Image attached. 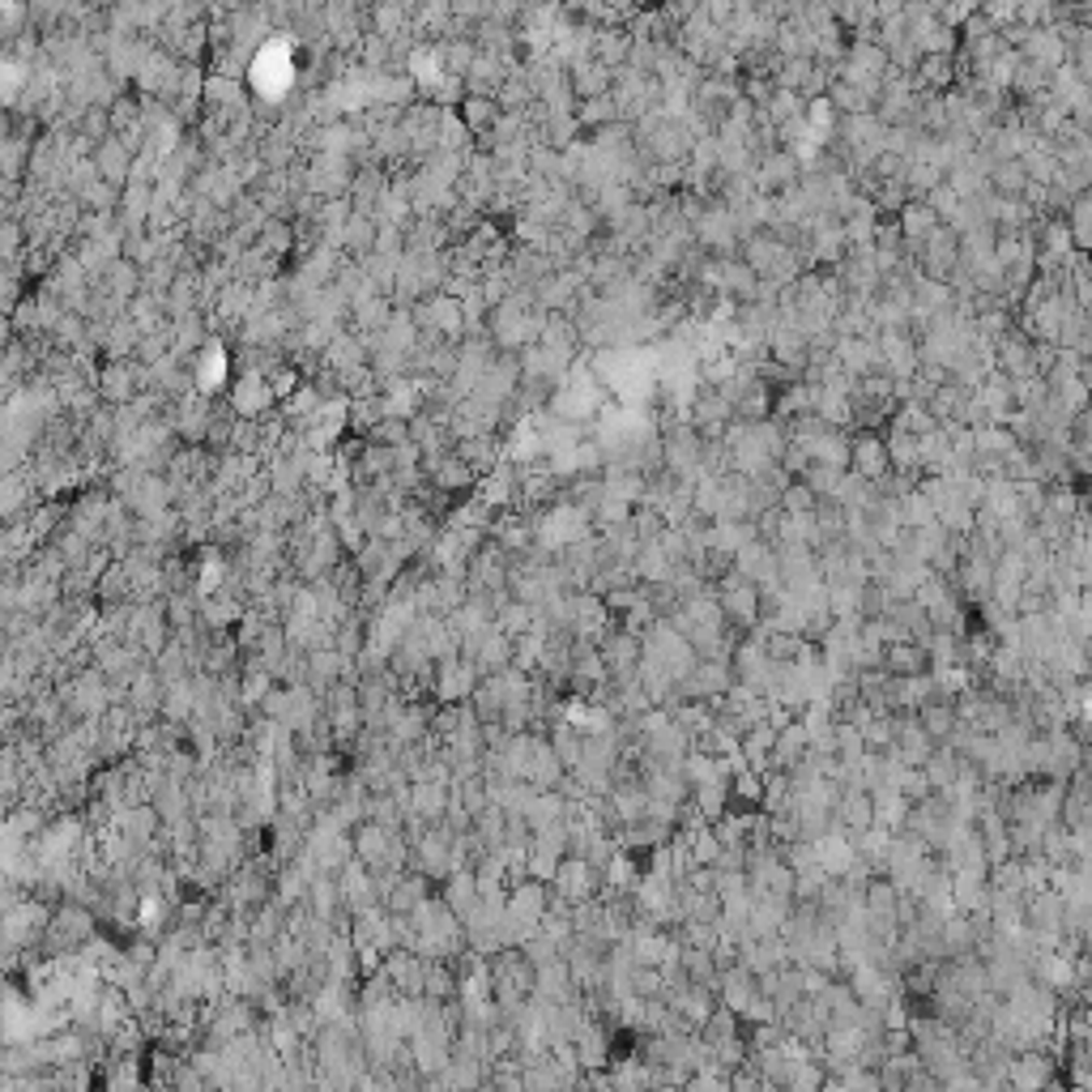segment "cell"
I'll list each match as a JSON object with an SVG mask.
<instances>
[{"instance_id": "6da1fadb", "label": "cell", "mask_w": 1092, "mask_h": 1092, "mask_svg": "<svg viewBox=\"0 0 1092 1092\" xmlns=\"http://www.w3.org/2000/svg\"><path fill=\"white\" fill-rule=\"evenodd\" d=\"M1059 1054L1054 1050H1041V1046H1029V1050H1011L1007 1063H1003V1089L1016 1092H1046L1059 1084Z\"/></svg>"}, {"instance_id": "7a4b0ae2", "label": "cell", "mask_w": 1092, "mask_h": 1092, "mask_svg": "<svg viewBox=\"0 0 1092 1092\" xmlns=\"http://www.w3.org/2000/svg\"><path fill=\"white\" fill-rule=\"evenodd\" d=\"M990 367L1003 371L1011 384H1024V380L1041 375L1037 364H1033V338L1020 325H1007L998 338H990Z\"/></svg>"}, {"instance_id": "3957f363", "label": "cell", "mask_w": 1092, "mask_h": 1092, "mask_svg": "<svg viewBox=\"0 0 1092 1092\" xmlns=\"http://www.w3.org/2000/svg\"><path fill=\"white\" fill-rule=\"evenodd\" d=\"M598 883H602V875H598L581 853H564L559 866H555V875H551V888H555L564 900H572V905L598 896Z\"/></svg>"}, {"instance_id": "277c9868", "label": "cell", "mask_w": 1092, "mask_h": 1092, "mask_svg": "<svg viewBox=\"0 0 1092 1092\" xmlns=\"http://www.w3.org/2000/svg\"><path fill=\"white\" fill-rule=\"evenodd\" d=\"M833 820L846 837H857L866 828H875V798L866 785H841L837 803H833Z\"/></svg>"}, {"instance_id": "5b68a950", "label": "cell", "mask_w": 1092, "mask_h": 1092, "mask_svg": "<svg viewBox=\"0 0 1092 1092\" xmlns=\"http://www.w3.org/2000/svg\"><path fill=\"white\" fill-rule=\"evenodd\" d=\"M850 474L875 483L883 479L892 466H888V444H883V431H850Z\"/></svg>"}, {"instance_id": "8992f818", "label": "cell", "mask_w": 1092, "mask_h": 1092, "mask_svg": "<svg viewBox=\"0 0 1092 1092\" xmlns=\"http://www.w3.org/2000/svg\"><path fill=\"white\" fill-rule=\"evenodd\" d=\"M879 670L892 675V679H918V675H931V653L922 640H888L883 644V657H879Z\"/></svg>"}, {"instance_id": "52a82bcc", "label": "cell", "mask_w": 1092, "mask_h": 1092, "mask_svg": "<svg viewBox=\"0 0 1092 1092\" xmlns=\"http://www.w3.org/2000/svg\"><path fill=\"white\" fill-rule=\"evenodd\" d=\"M568 90L577 103H590V99H607L614 90V69L594 60V56H581L568 65Z\"/></svg>"}, {"instance_id": "ba28073f", "label": "cell", "mask_w": 1092, "mask_h": 1092, "mask_svg": "<svg viewBox=\"0 0 1092 1092\" xmlns=\"http://www.w3.org/2000/svg\"><path fill=\"white\" fill-rule=\"evenodd\" d=\"M607 619H610L607 602H602L594 590H572V594H568L564 623L572 627V636H594V640H598V632L607 627Z\"/></svg>"}, {"instance_id": "9c48e42d", "label": "cell", "mask_w": 1092, "mask_h": 1092, "mask_svg": "<svg viewBox=\"0 0 1092 1092\" xmlns=\"http://www.w3.org/2000/svg\"><path fill=\"white\" fill-rule=\"evenodd\" d=\"M913 90H931V95H948L961 77L956 56H918V65L905 73Z\"/></svg>"}, {"instance_id": "30bf717a", "label": "cell", "mask_w": 1092, "mask_h": 1092, "mask_svg": "<svg viewBox=\"0 0 1092 1092\" xmlns=\"http://www.w3.org/2000/svg\"><path fill=\"white\" fill-rule=\"evenodd\" d=\"M564 764H559V755L551 751V742H547V734H534V742H529V760H525V785H534V790H559V781H564Z\"/></svg>"}, {"instance_id": "8fae6325", "label": "cell", "mask_w": 1092, "mask_h": 1092, "mask_svg": "<svg viewBox=\"0 0 1092 1092\" xmlns=\"http://www.w3.org/2000/svg\"><path fill=\"white\" fill-rule=\"evenodd\" d=\"M973 401V388L969 384H961V380H944V384H935L926 397H922V406L931 410V419L935 423H961L965 419V410H969Z\"/></svg>"}, {"instance_id": "7c38bea8", "label": "cell", "mask_w": 1092, "mask_h": 1092, "mask_svg": "<svg viewBox=\"0 0 1092 1092\" xmlns=\"http://www.w3.org/2000/svg\"><path fill=\"white\" fill-rule=\"evenodd\" d=\"M1020 56L1029 60V65H1041V69H1063L1067 65V43L1059 39V30L1054 26H1033L1029 34H1024V43H1020Z\"/></svg>"}, {"instance_id": "4fadbf2b", "label": "cell", "mask_w": 1092, "mask_h": 1092, "mask_svg": "<svg viewBox=\"0 0 1092 1092\" xmlns=\"http://www.w3.org/2000/svg\"><path fill=\"white\" fill-rule=\"evenodd\" d=\"M913 718H918V726L931 734V742H935V747L952 742V734L961 729V718H956L952 700H944V696H926V700L913 709Z\"/></svg>"}, {"instance_id": "5bb4252c", "label": "cell", "mask_w": 1092, "mask_h": 1092, "mask_svg": "<svg viewBox=\"0 0 1092 1092\" xmlns=\"http://www.w3.org/2000/svg\"><path fill=\"white\" fill-rule=\"evenodd\" d=\"M892 218H896V227H900V236H905V247H909V252H913L918 243L939 227V214L931 210V201H926V197H909V201H905Z\"/></svg>"}, {"instance_id": "9a60e30c", "label": "cell", "mask_w": 1092, "mask_h": 1092, "mask_svg": "<svg viewBox=\"0 0 1092 1092\" xmlns=\"http://www.w3.org/2000/svg\"><path fill=\"white\" fill-rule=\"evenodd\" d=\"M807 742H811V734L807 726L798 722V718H790L785 726L777 729V742H772V751H768V768H798L803 760H807Z\"/></svg>"}, {"instance_id": "2e32d148", "label": "cell", "mask_w": 1092, "mask_h": 1092, "mask_svg": "<svg viewBox=\"0 0 1092 1092\" xmlns=\"http://www.w3.org/2000/svg\"><path fill=\"white\" fill-rule=\"evenodd\" d=\"M1024 184H1029V171L1020 158H1003V162H990L985 171V193L1003 197V201H1020L1024 197Z\"/></svg>"}, {"instance_id": "e0dca14e", "label": "cell", "mask_w": 1092, "mask_h": 1092, "mask_svg": "<svg viewBox=\"0 0 1092 1092\" xmlns=\"http://www.w3.org/2000/svg\"><path fill=\"white\" fill-rule=\"evenodd\" d=\"M627 52H632V30L627 26H598L594 39H590V56L610 65V69L627 65Z\"/></svg>"}, {"instance_id": "ac0fdd59", "label": "cell", "mask_w": 1092, "mask_h": 1092, "mask_svg": "<svg viewBox=\"0 0 1092 1092\" xmlns=\"http://www.w3.org/2000/svg\"><path fill=\"white\" fill-rule=\"evenodd\" d=\"M824 103H828L837 116H862V112L875 108V95H866L862 86H853L846 77H833L828 90H824Z\"/></svg>"}, {"instance_id": "d6986e66", "label": "cell", "mask_w": 1092, "mask_h": 1092, "mask_svg": "<svg viewBox=\"0 0 1092 1092\" xmlns=\"http://www.w3.org/2000/svg\"><path fill=\"white\" fill-rule=\"evenodd\" d=\"M1063 227L1072 236V247L1076 252H1089L1092 247V193H1076L1063 210Z\"/></svg>"}, {"instance_id": "ffe728a7", "label": "cell", "mask_w": 1092, "mask_h": 1092, "mask_svg": "<svg viewBox=\"0 0 1092 1092\" xmlns=\"http://www.w3.org/2000/svg\"><path fill=\"white\" fill-rule=\"evenodd\" d=\"M896 896H900V883H896L888 870H875V875L862 883V909H866V913H892V909H896Z\"/></svg>"}, {"instance_id": "44dd1931", "label": "cell", "mask_w": 1092, "mask_h": 1092, "mask_svg": "<svg viewBox=\"0 0 1092 1092\" xmlns=\"http://www.w3.org/2000/svg\"><path fill=\"white\" fill-rule=\"evenodd\" d=\"M675 961H679V969L687 981H696V985H713L718 990V965H713V956L705 952V948H687V944H679L675 948Z\"/></svg>"}, {"instance_id": "7402d4cb", "label": "cell", "mask_w": 1092, "mask_h": 1092, "mask_svg": "<svg viewBox=\"0 0 1092 1092\" xmlns=\"http://www.w3.org/2000/svg\"><path fill=\"white\" fill-rule=\"evenodd\" d=\"M913 47H918V56H956V47H961V34L935 17V22H931L922 34H913Z\"/></svg>"}, {"instance_id": "603a6c76", "label": "cell", "mask_w": 1092, "mask_h": 1092, "mask_svg": "<svg viewBox=\"0 0 1092 1092\" xmlns=\"http://www.w3.org/2000/svg\"><path fill=\"white\" fill-rule=\"evenodd\" d=\"M944 180H948V167H939V162H931V158H909V167H905V188H909V197H926V193H935Z\"/></svg>"}, {"instance_id": "cb8c5ba5", "label": "cell", "mask_w": 1092, "mask_h": 1092, "mask_svg": "<svg viewBox=\"0 0 1092 1092\" xmlns=\"http://www.w3.org/2000/svg\"><path fill=\"white\" fill-rule=\"evenodd\" d=\"M862 751H875V755H883V751H892V738H896V713H870L862 726Z\"/></svg>"}, {"instance_id": "d4e9b609", "label": "cell", "mask_w": 1092, "mask_h": 1092, "mask_svg": "<svg viewBox=\"0 0 1092 1092\" xmlns=\"http://www.w3.org/2000/svg\"><path fill=\"white\" fill-rule=\"evenodd\" d=\"M764 112V120L772 124V128H781V124L798 120V116H807V103L794 95V90H772V99L760 108Z\"/></svg>"}, {"instance_id": "484cf974", "label": "cell", "mask_w": 1092, "mask_h": 1092, "mask_svg": "<svg viewBox=\"0 0 1092 1092\" xmlns=\"http://www.w3.org/2000/svg\"><path fill=\"white\" fill-rule=\"evenodd\" d=\"M816 504H820V495L803 483V479H790V483L781 486V495H777V508H781L785 516H811Z\"/></svg>"}, {"instance_id": "4316f807", "label": "cell", "mask_w": 1092, "mask_h": 1092, "mask_svg": "<svg viewBox=\"0 0 1092 1092\" xmlns=\"http://www.w3.org/2000/svg\"><path fill=\"white\" fill-rule=\"evenodd\" d=\"M572 116H577V124H581V132H590V128H602V124H614V120H623L619 116V103L614 99H590V103H577L572 108Z\"/></svg>"}, {"instance_id": "83f0119b", "label": "cell", "mask_w": 1092, "mask_h": 1092, "mask_svg": "<svg viewBox=\"0 0 1092 1092\" xmlns=\"http://www.w3.org/2000/svg\"><path fill=\"white\" fill-rule=\"evenodd\" d=\"M1016 4V22L1024 26H1050L1054 22V0H1011Z\"/></svg>"}, {"instance_id": "f1b7e54d", "label": "cell", "mask_w": 1092, "mask_h": 1092, "mask_svg": "<svg viewBox=\"0 0 1092 1092\" xmlns=\"http://www.w3.org/2000/svg\"><path fill=\"white\" fill-rule=\"evenodd\" d=\"M772 77H751V73H738V95L751 103V108H764L772 99Z\"/></svg>"}, {"instance_id": "f546056e", "label": "cell", "mask_w": 1092, "mask_h": 1092, "mask_svg": "<svg viewBox=\"0 0 1092 1092\" xmlns=\"http://www.w3.org/2000/svg\"><path fill=\"white\" fill-rule=\"evenodd\" d=\"M977 13V0H944L939 9H935V17L944 22V26H952V30H961L965 26V17Z\"/></svg>"}, {"instance_id": "4dcf8cb0", "label": "cell", "mask_w": 1092, "mask_h": 1092, "mask_svg": "<svg viewBox=\"0 0 1092 1092\" xmlns=\"http://www.w3.org/2000/svg\"><path fill=\"white\" fill-rule=\"evenodd\" d=\"M653 9L666 17V26H670V30H679V26H683V22H687V17L700 9V0H657Z\"/></svg>"}, {"instance_id": "1f68e13d", "label": "cell", "mask_w": 1092, "mask_h": 1092, "mask_svg": "<svg viewBox=\"0 0 1092 1092\" xmlns=\"http://www.w3.org/2000/svg\"><path fill=\"white\" fill-rule=\"evenodd\" d=\"M419 896H423V892H419V883H397V888H393V896H388V905H393L397 913H406V909H414V905H419Z\"/></svg>"}, {"instance_id": "d6a6232c", "label": "cell", "mask_w": 1092, "mask_h": 1092, "mask_svg": "<svg viewBox=\"0 0 1092 1092\" xmlns=\"http://www.w3.org/2000/svg\"><path fill=\"white\" fill-rule=\"evenodd\" d=\"M751 4H755V13L768 17V22H781L785 9H790V0H751Z\"/></svg>"}, {"instance_id": "836d02e7", "label": "cell", "mask_w": 1092, "mask_h": 1092, "mask_svg": "<svg viewBox=\"0 0 1092 1092\" xmlns=\"http://www.w3.org/2000/svg\"><path fill=\"white\" fill-rule=\"evenodd\" d=\"M427 785H431V781H427ZM419 803H423L427 811H444V790H436V785H431V790H423V794H419Z\"/></svg>"}, {"instance_id": "e575fe53", "label": "cell", "mask_w": 1092, "mask_h": 1092, "mask_svg": "<svg viewBox=\"0 0 1092 1092\" xmlns=\"http://www.w3.org/2000/svg\"><path fill=\"white\" fill-rule=\"evenodd\" d=\"M632 4H636V9H653L657 0H632Z\"/></svg>"}, {"instance_id": "d590c367", "label": "cell", "mask_w": 1092, "mask_h": 1092, "mask_svg": "<svg viewBox=\"0 0 1092 1092\" xmlns=\"http://www.w3.org/2000/svg\"><path fill=\"white\" fill-rule=\"evenodd\" d=\"M922 4H926V9H939V4H944V0H922Z\"/></svg>"}]
</instances>
